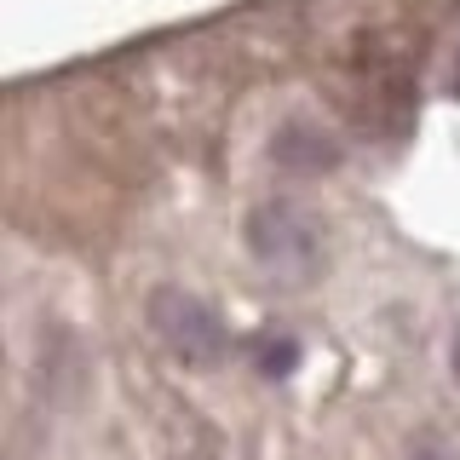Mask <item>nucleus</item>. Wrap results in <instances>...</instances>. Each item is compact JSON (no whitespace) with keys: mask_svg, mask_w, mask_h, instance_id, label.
Instances as JSON below:
<instances>
[{"mask_svg":"<svg viewBox=\"0 0 460 460\" xmlns=\"http://www.w3.org/2000/svg\"><path fill=\"white\" fill-rule=\"evenodd\" d=\"M253 368L265 374V380H288V374L299 368V340L288 334V328H259L253 334Z\"/></svg>","mask_w":460,"mask_h":460,"instance_id":"nucleus-4","label":"nucleus"},{"mask_svg":"<svg viewBox=\"0 0 460 460\" xmlns=\"http://www.w3.org/2000/svg\"><path fill=\"white\" fill-rule=\"evenodd\" d=\"M449 86H455V93H460V52H455V69H449Z\"/></svg>","mask_w":460,"mask_h":460,"instance_id":"nucleus-7","label":"nucleus"},{"mask_svg":"<svg viewBox=\"0 0 460 460\" xmlns=\"http://www.w3.org/2000/svg\"><path fill=\"white\" fill-rule=\"evenodd\" d=\"M449 374H455V385H460V323H455V340H449Z\"/></svg>","mask_w":460,"mask_h":460,"instance_id":"nucleus-6","label":"nucleus"},{"mask_svg":"<svg viewBox=\"0 0 460 460\" xmlns=\"http://www.w3.org/2000/svg\"><path fill=\"white\" fill-rule=\"evenodd\" d=\"M270 155L294 172H323V167L340 162V138L316 121H282L277 133H270Z\"/></svg>","mask_w":460,"mask_h":460,"instance_id":"nucleus-3","label":"nucleus"},{"mask_svg":"<svg viewBox=\"0 0 460 460\" xmlns=\"http://www.w3.org/2000/svg\"><path fill=\"white\" fill-rule=\"evenodd\" d=\"M144 316H150L155 340L167 345L179 363L190 368H213L219 357L230 351V334H225V316L208 305L201 294H190V288H150V299H144Z\"/></svg>","mask_w":460,"mask_h":460,"instance_id":"nucleus-2","label":"nucleus"},{"mask_svg":"<svg viewBox=\"0 0 460 460\" xmlns=\"http://www.w3.org/2000/svg\"><path fill=\"white\" fill-rule=\"evenodd\" d=\"M402 460H460V443L449 438V431L426 426V431H414V438L402 443Z\"/></svg>","mask_w":460,"mask_h":460,"instance_id":"nucleus-5","label":"nucleus"},{"mask_svg":"<svg viewBox=\"0 0 460 460\" xmlns=\"http://www.w3.org/2000/svg\"><path fill=\"white\" fill-rule=\"evenodd\" d=\"M242 236H248V253L259 259V265L288 277V282L316 277V265H323V253H328L323 219H316L305 201H294V196H270V201H259V208H248Z\"/></svg>","mask_w":460,"mask_h":460,"instance_id":"nucleus-1","label":"nucleus"}]
</instances>
